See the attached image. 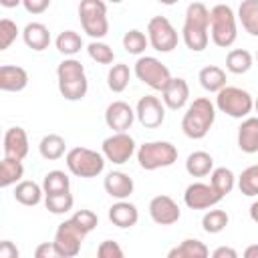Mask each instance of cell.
Returning <instances> with one entry per match:
<instances>
[{"label": "cell", "mask_w": 258, "mask_h": 258, "mask_svg": "<svg viewBox=\"0 0 258 258\" xmlns=\"http://www.w3.org/2000/svg\"><path fill=\"white\" fill-rule=\"evenodd\" d=\"M42 189H44V196L48 194H60V191H69L71 189V179L64 171L60 169H52L44 175L42 179Z\"/></svg>", "instance_id": "cell-35"}, {"label": "cell", "mask_w": 258, "mask_h": 258, "mask_svg": "<svg viewBox=\"0 0 258 258\" xmlns=\"http://www.w3.org/2000/svg\"><path fill=\"white\" fill-rule=\"evenodd\" d=\"M157 2H161V4H165V6H173V4L179 2V0H157Z\"/></svg>", "instance_id": "cell-51"}, {"label": "cell", "mask_w": 258, "mask_h": 258, "mask_svg": "<svg viewBox=\"0 0 258 258\" xmlns=\"http://www.w3.org/2000/svg\"><path fill=\"white\" fill-rule=\"evenodd\" d=\"M42 196H44V189L36 181L22 179L14 185V200L22 206H38L42 202Z\"/></svg>", "instance_id": "cell-24"}, {"label": "cell", "mask_w": 258, "mask_h": 258, "mask_svg": "<svg viewBox=\"0 0 258 258\" xmlns=\"http://www.w3.org/2000/svg\"><path fill=\"white\" fill-rule=\"evenodd\" d=\"M183 44L191 52H202L210 44V10L204 2H191L185 8V18L181 26Z\"/></svg>", "instance_id": "cell-1"}, {"label": "cell", "mask_w": 258, "mask_h": 258, "mask_svg": "<svg viewBox=\"0 0 258 258\" xmlns=\"http://www.w3.org/2000/svg\"><path fill=\"white\" fill-rule=\"evenodd\" d=\"M34 256L36 258H60L54 242H42V244H38L36 250H34Z\"/></svg>", "instance_id": "cell-44"}, {"label": "cell", "mask_w": 258, "mask_h": 258, "mask_svg": "<svg viewBox=\"0 0 258 258\" xmlns=\"http://www.w3.org/2000/svg\"><path fill=\"white\" fill-rule=\"evenodd\" d=\"M236 16L250 36H258V0H242Z\"/></svg>", "instance_id": "cell-29"}, {"label": "cell", "mask_w": 258, "mask_h": 258, "mask_svg": "<svg viewBox=\"0 0 258 258\" xmlns=\"http://www.w3.org/2000/svg\"><path fill=\"white\" fill-rule=\"evenodd\" d=\"M44 206L50 214H67L75 206V198L71 191H60V194H48L44 196Z\"/></svg>", "instance_id": "cell-37"}, {"label": "cell", "mask_w": 258, "mask_h": 258, "mask_svg": "<svg viewBox=\"0 0 258 258\" xmlns=\"http://www.w3.org/2000/svg\"><path fill=\"white\" fill-rule=\"evenodd\" d=\"M0 4H2L4 8H16V6L22 4V0H0Z\"/></svg>", "instance_id": "cell-50"}, {"label": "cell", "mask_w": 258, "mask_h": 258, "mask_svg": "<svg viewBox=\"0 0 258 258\" xmlns=\"http://www.w3.org/2000/svg\"><path fill=\"white\" fill-rule=\"evenodd\" d=\"M256 58H258V54H256Z\"/></svg>", "instance_id": "cell-54"}, {"label": "cell", "mask_w": 258, "mask_h": 258, "mask_svg": "<svg viewBox=\"0 0 258 258\" xmlns=\"http://www.w3.org/2000/svg\"><path fill=\"white\" fill-rule=\"evenodd\" d=\"M222 198L224 196L212 183H204V181H194L183 191V204L189 210H210L216 204H220Z\"/></svg>", "instance_id": "cell-13"}, {"label": "cell", "mask_w": 258, "mask_h": 258, "mask_svg": "<svg viewBox=\"0 0 258 258\" xmlns=\"http://www.w3.org/2000/svg\"><path fill=\"white\" fill-rule=\"evenodd\" d=\"M85 232H93L95 228H97V224H99V218H97V214L95 212H91V210H77L73 216H71Z\"/></svg>", "instance_id": "cell-42"}, {"label": "cell", "mask_w": 258, "mask_h": 258, "mask_svg": "<svg viewBox=\"0 0 258 258\" xmlns=\"http://www.w3.org/2000/svg\"><path fill=\"white\" fill-rule=\"evenodd\" d=\"M22 175H24L22 159H14V157L4 155L0 161V187L16 185L18 181H22Z\"/></svg>", "instance_id": "cell-28"}, {"label": "cell", "mask_w": 258, "mask_h": 258, "mask_svg": "<svg viewBox=\"0 0 258 258\" xmlns=\"http://www.w3.org/2000/svg\"><path fill=\"white\" fill-rule=\"evenodd\" d=\"M87 234L89 232H85L73 218L60 222L54 232V240H52L60 258H75L81 252V246H83Z\"/></svg>", "instance_id": "cell-10"}, {"label": "cell", "mask_w": 258, "mask_h": 258, "mask_svg": "<svg viewBox=\"0 0 258 258\" xmlns=\"http://www.w3.org/2000/svg\"><path fill=\"white\" fill-rule=\"evenodd\" d=\"M212 256L214 258H238V252L234 248H230V246H220V248H216L212 252Z\"/></svg>", "instance_id": "cell-47"}, {"label": "cell", "mask_w": 258, "mask_h": 258, "mask_svg": "<svg viewBox=\"0 0 258 258\" xmlns=\"http://www.w3.org/2000/svg\"><path fill=\"white\" fill-rule=\"evenodd\" d=\"M20 34L16 22H12L10 18H2L0 20V50L10 48V44L16 40V36Z\"/></svg>", "instance_id": "cell-41"}, {"label": "cell", "mask_w": 258, "mask_h": 258, "mask_svg": "<svg viewBox=\"0 0 258 258\" xmlns=\"http://www.w3.org/2000/svg\"><path fill=\"white\" fill-rule=\"evenodd\" d=\"M18 256H20V252L10 240L0 242V258H18Z\"/></svg>", "instance_id": "cell-46"}, {"label": "cell", "mask_w": 258, "mask_h": 258, "mask_svg": "<svg viewBox=\"0 0 258 258\" xmlns=\"http://www.w3.org/2000/svg\"><path fill=\"white\" fill-rule=\"evenodd\" d=\"M79 20L83 30L93 38L101 40L109 32L107 2L105 0H81L79 2Z\"/></svg>", "instance_id": "cell-7"}, {"label": "cell", "mask_w": 258, "mask_h": 258, "mask_svg": "<svg viewBox=\"0 0 258 258\" xmlns=\"http://www.w3.org/2000/svg\"><path fill=\"white\" fill-rule=\"evenodd\" d=\"M22 6L30 14H42L50 6V0H22Z\"/></svg>", "instance_id": "cell-45"}, {"label": "cell", "mask_w": 258, "mask_h": 258, "mask_svg": "<svg viewBox=\"0 0 258 258\" xmlns=\"http://www.w3.org/2000/svg\"><path fill=\"white\" fill-rule=\"evenodd\" d=\"M87 52H89V56H91L95 62H99V64H113V60H115L113 48H111L107 42H103V40H91V42L87 44Z\"/></svg>", "instance_id": "cell-40"}, {"label": "cell", "mask_w": 258, "mask_h": 258, "mask_svg": "<svg viewBox=\"0 0 258 258\" xmlns=\"http://www.w3.org/2000/svg\"><path fill=\"white\" fill-rule=\"evenodd\" d=\"M250 218L254 224H258V200L252 202V206H250Z\"/></svg>", "instance_id": "cell-49"}, {"label": "cell", "mask_w": 258, "mask_h": 258, "mask_svg": "<svg viewBox=\"0 0 258 258\" xmlns=\"http://www.w3.org/2000/svg\"><path fill=\"white\" fill-rule=\"evenodd\" d=\"M244 256L246 258H258V244H252L244 250Z\"/></svg>", "instance_id": "cell-48"}, {"label": "cell", "mask_w": 258, "mask_h": 258, "mask_svg": "<svg viewBox=\"0 0 258 258\" xmlns=\"http://www.w3.org/2000/svg\"><path fill=\"white\" fill-rule=\"evenodd\" d=\"M238 147L242 153H258V115L244 117L238 127Z\"/></svg>", "instance_id": "cell-22"}, {"label": "cell", "mask_w": 258, "mask_h": 258, "mask_svg": "<svg viewBox=\"0 0 258 258\" xmlns=\"http://www.w3.org/2000/svg\"><path fill=\"white\" fill-rule=\"evenodd\" d=\"M133 75L143 83L147 85L149 89L153 91H163L165 85L171 81V73L169 69L155 56H139L135 60V67H133Z\"/></svg>", "instance_id": "cell-9"}, {"label": "cell", "mask_w": 258, "mask_h": 258, "mask_svg": "<svg viewBox=\"0 0 258 258\" xmlns=\"http://www.w3.org/2000/svg\"><path fill=\"white\" fill-rule=\"evenodd\" d=\"M105 2H111V4H121V2H125V0H105Z\"/></svg>", "instance_id": "cell-52"}, {"label": "cell", "mask_w": 258, "mask_h": 258, "mask_svg": "<svg viewBox=\"0 0 258 258\" xmlns=\"http://www.w3.org/2000/svg\"><path fill=\"white\" fill-rule=\"evenodd\" d=\"M238 189L248 196V198H254L258 196V163L256 165H250L246 167L240 175H238Z\"/></svg>", "instance_id": "cell-39"}, {"label": "cell", "mask_w": 258, "mask_h": 258, "mask_svg": "<svg viewBox=\"0 0 258 258\" xmlns=\"http://www.w3.org/2000/svg\"><path fill=\"white\" fill-rule=\"evenodd\" d=\"M149 216L159 226H171L181 218V210L169 196H155L149 202Z\"/></svg>", "instance_id": "cell-15"}, {"label": "cell", "mask_w": 258, "mask_h": 258, "mask_svg": "<svg viewBox=\"0 0 258 258\" xmlns=\"http://www.w3.org/2000/svg\"><path fill=\"white\" fill-rule=\"evenodd\" d=\"M58 93L67 101H81L89 91V79L85 67L75 56H64L56 67Z\"/></svg>", "instance_id": "cell-2"}, {"label": "cell", "mask_w": 258, "mask_h": 258, "mask_svg": "<svg viewBox=\"0 0 258 258\" xmlns=\"http://www.w3.org/2000/svg\"><path fill=\"white\" fill-rule=\"evenodd\" d=\"M109 220L117 228H133L139 220V210L135 204H131L127 200H117L109 208Z\"/></svg>", "instance_id": "cell-21"}, {"label": "cell", "mask_w": 258, "mask_h": 258, "mask_svg": "<svg viewBox=\"0 0 258 258\" xmlns=\"http://www.w3.org/2000/svg\"><path fill=\"white\" fill-rule=\"evenodd\" d=\"M54 44H56V50H58L60 54H64V56H75V54L81 52V48L85 46L81 34L75 32V30H62V32L56 36Z\"/></svg>", "instance_id": "cell-33"}, {"label": "cell", "mask_w": 258, "mask_h": 258, "mask_svg": "<svg viewBox=\"0 0 258 258\" xmlns=\"http://www.w3.org/2000/svg\"><path fill=\"white\" fill-rule=\"evenodd\" d=\"M214 169V157L208 151H194L185 159V171L191 177H206Z\"/></svg>", "instance_id": "cell-27"}, {"label": "cell", "mask_w": 258, "mask_h": 258, "mask_svg": "<svg viewBox=\"0 0 258 258\" xmlns=\"http://www.w3.org/2000/svg\"><path fill=\"white\" fill-rule=\"evenodd\" d=\"M103 187L105 191L113 198V200H127L133 189H135V183H133V177L125 171H109L103 179Z\"/></svg>", "instance_id": "cell-19"}, {"label": "cell", "mask_w": 258, "mask_h": 258, "mask_svg": "<svg viewBox=\"0 0 258 258\" xmlns=\"http://www.w3.org/2000/svg\"><path fill=\"white\" fill-rule=\"evenodd\" d=\"M198 81H200V85H202L204 91H208V93H218L220 89L226 87V81H228V79H226V71H224V69H220V67H216V64H208V67H204V69L200 71Z\"/></svg>", "instance_id": "cell-26"}, {"label": "cell", "mask_w": 258, "mask_h": 258, "mask_svg": "<svg viewBox=\"0 0 258 258\" xmlns=\"http://www.w3.org/2000/svg\"><path fill=\"white\" fill-rule=\"evenodd\" d=\"M169 258H208L210 256V250L208 246L198 240V238H185L181 240L175 248H171L167 252Z\"/></svg>", "instance_id": "cell-25"}, {"label": "cell", "mask_w": 258, "mask_h": 258, "mask_svg": "<svg viewBox=\"0 0 258 258\" xmlns=\"http://www.w3.org/2000/svg\"><path fill=\"white\" fill-rule=\"evenodd\" d=\"M214 121H216V103H212L208 97H198L187 105L181 117V131L189 139H204L210 133Z\"/></svg>", "instance_id": "cell-3"}, {"label": "cell", "mask_w": 258, "mask_h": 258, "mask_svg": "<svg viewBox=\"0 0 258 258\" xmlns=\"http://www.w3.org/2000/svg\"><path fill=\"white\" fill-rule=\"evenodd\" d=\"M137 119L135 109L125 101H113L105 109V123L113 131H127L131 129L133 121Z\"/></svg>", "instance_id": "cell-16"}, {"label": "cell", "mask_w": 258, "mask_h": 258, "mask_svg": "<svg viewBox=\"0 0 258 258\" xmlns=\"http://www.w3.org/2000/svg\"><path fill=\"white\" fill-rule=\"evenodd\" d=\"M161 101L171 111L183 109L187 105V101H189V85H187V81L181 79V77H171V81L161 91Z\"/></svg>", "instance_id": "cell-17"}, {"label": "cell", "mask_w": 258, "mask_h": 258, "mask_svg": "<svg viewBox=\"0 0 258 258\" xmlns=\"http://www.w3.org/2000/svg\"><path fill=\"white\" fill-rule=\"evenodd\" d=\"M230 224V216L224 210H208L202 218V230L206 234H220Z\"/></svg>", "instance_id": "cell-36"}, {"label": "cell", "mask_w": 258, "mask_h": 258, "mask_svg": "<svg viewBox=\"0 0 258 258\" xmlns=\"http://www.w3.org/2000/svg\"><path fill=\"white\" fill-rule=\"evenodd\" d=\"M147 38L157 52H171L179 42V34L167 16H153L147 22Z\"/></svg>", "instance_id": "cell-11"}, {"label": "cell", "mask_w": 258, "mask_h": 258, "mask_svg": "<svg viewBox=\"0 0 258 258\" xmlns=\"http://www.w3.org/2000/svg\"><path fill=\"white\" fill-rule=\"evenodd\" d=\"M216 109L232 119H244L254 111V97L246 89L226 85L216 93Z\"/></svg>", "instance_id": "cell-6"}, {"label": "cell", "mask_w": 258, "mask_h": 258, "mask_svg": "<svg viewBox=\"0 0 258 258\" xmlns=\"http://www.w3.org/2000/svg\"><path fill=\"white\" fill-rule=\"evenodd\" d=\"M123 248L115 242V240H103L97 248V256L99 258H123Z\"/></svg>", "instance_id": "cell-43"}, {"label": "cell", "mask_w": 258, "mask_h": 258, "mask_svg": "<svg viewBox=\"0 0 258 258\" xmlns=\"http://www.w3.org/2000/svg\"><path fill=\"white\" fill-rule=\"evenodd\" d=\"M22 40L28 48L40 52L50 44V32L42 22H28L22 30Z\"/></svg>", "instance_id": "cell-23"}, {"label": "cell", "mask_w": 258, "mask_h": 258, "mask_svg": "<svg viewBox=\"0 0 258 258\" xmlns=\"http://www.w3.org/2000/svg\"><path fill=\"white\" fill-rule=\"evenodd\" d=\"M139 167L145 171H155L169 167L177 161V147L169 141H147L137 149Z\"/></svg>", "instance_id": "cell-8"}, {"label": "cell", "mask_w": 258, "mask_h": 258, "mask_svg": "<svg viewBox=\"0 0 258 258\" xmlns=\"http://www.w3.org/2000/svg\"><path fill=\"white\" fill-rule=\"evenodd\" d=\"M236 175L232 169L228 167H214L212 173H210V183L222 194V196H228L234 187H236Z\"/></svg>", "instance_id": "cell-34"}, {"label": "cell", "mask_w": 258, "mask_h": 258, "mask_svg": "<svg viewBox=\"0 0 258 258\" xmlns=\"http://www.w3.org/2000/svg\"><path fill=\"white\" fill-rule=\"evenodd\" d=\"M123 48L129 52V54H143L145 52V48L149 46V38H147V34H143L141 30H137V28H131V30H127L125 34H123Z\"/></svg>", "instance_id": "cell-38"}, {"label": "cell", "mask_w": 258, "mask_h": 258, "mask_svg": "<svg viewBox=\"0 0 258 258\" xmlns=\"http://www.w3.org/2000/svg\"><path fill=\"white\" fill-rule=\"evenodd\" d=\"M38 151H40V155H42L44 159L56 161V159H60V157L64 155V151H67V141H64V137H60V135H56V133H48V135H44V137L40 139Z\"/></svg>", "instance_id": "cell-30"}, {"label": "cell", "mask_w": 258, "mask_h": 258, "mask_svg": "<svg viewBox=\"0 0 258 258\" xmlns=\"http://www.w3.org/2000/svg\"><path fill=\"white\" fill-rule=\"evenodd\" d=\"M2 149L6 157H14V159H24L28 155L30 143H28V135L22 127H10L4 133V141H2Z\"/></svg>", "instance_id": "cell-18"}, {"label": "cell", "mask_w": 258, "mask_h": 258, "mask_svg": "<svg viewBox=\"0 0 258 258\" xmlns=\"http://www.w3.org/2000/svg\"><path fill=\"white\" fill-rule=\"evenodd\" d=\"M129 81H131V69L125 62L113 64L107 73V87L113 93H123L129 87Z\"/></svg>", "instance_id": "cell-32"}, {"label": "cell", "mask_w": 258, "mask_h": 258, "mask_svg": "<svg viewBox=\"0 0 258 258\" xmlns=\"http://www.w3.org/2000/svg\"><path fill=\"white\" fill-rule=\"evenodd\" d=\"M105 155L95 151V149H89V147H73L67 151L64 155V163L69 167V171L77 177H85V179H91V177H97L103 173L105 169Z\"/></svg>", "instance_id": "cell-5"}, {"label": "cell", "mask_w": 258, "mask_h": 258, "mask_svg": "<svg viewBox=\"0 0 258 258\" xmlns=\"http://www.w3.org/2000/svg\"><path fill=\"white\" fill-rule=\"evenodd\" d=\"M254 111H256V113H258V97H256V99H254Z\"/></svg>", "instance_id": "cell-53"}, {"label": "cell", "mask_w": 258, "mask_h": 258, "mask_svg": "<svg viewBox=\"0 0 258 258\" xmlns=\"http://www.w3.org/2000/svg\"><path fill=\"white\" fill-rule=\"evenodd\" d=\"M252 54L246 50V48H232L228 54H226V69L232 73V75H244L252 69Z\"/></svg>", "instance_id": "cell-31"}, {"label": "cell", "mask_w": 258, "mask_h": 258, "mask_svg": "<svg viewBox=\"0 0 258 258\" xmlns=\"http://www.w3.org/2000/svg\"><path fill=\"white\" fill-rule=\"evenodd\" d=\"M28 73L18 64H2L0 67V89L6 93H18L26 89Z\"/></svg>", "instance_id": "cell-20"}, {"label": "cell", "mask_w": 258, "mask_h": 258, "mask_svg": "<svg viewBox=\"0 0 258 258\" xmlns=\"http://www.w3.org/2000/svg\"><path fill=\"white\" fill-rule=\"evenodd\" d=\"M135 115H137V121L145 129H157L165 121V105H163V101L159 97L145 95V97H141L137 101Z\"/></svg>", "instance_id": "cell-14"}, {"label": "cell", "mask_w": 258, "mask_h": 258, "mask_svg": "<svg viewBox=\"0 0 258 258\" xmlns=\"http://www.w3.org/2000/svg\"><path fill=\"white\" fill-rule=\"evenodd\" d=\"M101 153L105 155L107 161H111L115 165H123L133 157V153H137L135 139L127 131H113V135L103 139Z\"/></svg>", "instance_id": "cell-12"}, {"label": "cell", "mask_w": 258, "mask_h": 258, "mask_svg": "<svg viewBox=\"0 0 258 258\" xmlns=\"http://www.w3.org/2000/svg\"><path fill=\"white\" fill-rule=\"evenodd\" d=\"M238 16L228 4H216L210 10V38L220 48H230L238 38Z\"/></svg>", "instance_id": "cell-4"}]
</instances>
